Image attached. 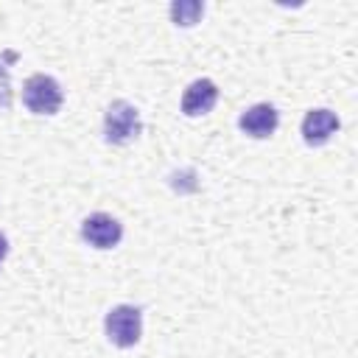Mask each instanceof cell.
Listing matches in <instances>:
<instances>
[{
  "instance_id": "1",
  "label": "cell",
  "mask_w": 358,
  "mask_h": 358,
  "mask_svg": "<svg viewBox=\"0 0 358 358\" xmlns=\"http://www.w3.org/2000/svg\"><path fill=\"white\" fill-rule=\"evenodd\" d=\"M22 103L34 115H56L64 103V92L56 78L36 73L22 84Z\"/></svg>"
},
{
  "instance_id": "2",
  "label": "cell",
  "mask_w": 358,
  "mask_h": 358,
  "mask_svg": "<svg viewBox=\"0 0 358 358\" xmlns=\"http://www.w3.org/2000/svg\"><path fill=\"white\" fill-rule=\"evenodd\" d=\"M143 131L140 112L129 101H112L103 115V137L112 145H126Z\"/></svg>"
},
{
  "instance_id": "3",
  "label": "cell",
  "mask_w": 358,
  "mask_h": 358,
  "mask_svg": "<svg viewBox=\"0 0 358 358\" xmlns=\"http://www.w3.org/2000/svg\"><path fill=\"white\" fill-rule=\"evenodd\" d=\"M103 327H106V338L115 347H120V350L134 347L140 341V333H143V313L134 305H115L106 313Z\"/></svg>"
},
{
  "instance_id": "4",
  "label": "cell",
  "mask_w": 358,
  "mask_h": 358,
  "mask_svg": "<svg viewBox=\"0 0 358 358\" xmlns=\"http://www.w3.org/2000/svg\"><path fill=\"white\" fill-rule=\"evenodd\" d=\"M81 238H84L90 246H95V249H112V246L120 243L123 227H120L117 218H112V215H106V213H92V215H87L84 224H81Z\"/></svg>"
},
{
  "instance_id": "5",
  "label": "cell",
  "mask_w": 358,
  "mask_h": 358,
  "mask_svg": "<svg viewBox=\"0 0 358 358\" xmlns=\"http://www.w3.org/2000/svg\"><path fill=\"white\" fill-rule=\"evenodd\" d=\"M277 123H280V115H277V109L271 103H255L246 112H241V117H238L241 131L249 134V137H255V140L271 137L274 129H277Z\"/></svg>"
},
{
  "instance_id": "6",
  "label": "cell",
  "mask_w": 358,
  "mask_h": 358,
  "mask_svg": "<svg viewBox=\"0 0 358 358\" xmlns=\"http://www.w3.org/2000/svg\"><path fill=\"white\" fill-rule=\"evenodd\" d=\"M218 101V87L210 81V78H196L185 95H182V112L187 117H199V115H207Z\"/></svg>"
},
{
  "instance_id": "7",
  "label": "cell",
  "mask_w": 358,
  "mask_h": 358,
  "mask_svg": "<svg viewBox=\"0 0 358 358\" xmlns=\"http://www.w3.org/2000/svg\"><path fill=\"white\" fill-rule=\"evenodd\" d=\"M338 131V117L330 109H310L302 120V140L308 145H324Z\"/></svg>"
},
{
  "instance_id": "8",
  "label": "cell",
  "mask_w": 358,
  "mask_h": 358,
  "mask_svg": "<svg viewBox=\"0 0 358 358\" xmlns=\"http://www.w3.org/2000/svg\"><path fill=\"white\" fill-rule=\"evenodd\" d=\"M201 14H204V3H199V0H176V3H171V20L176 25H182V28L196 25L201 20Z\"/></svg>"
},
{
  "instance_id": "9",
  "label": "cell",
  "mask_w": 358,
  "mask_h": 358,
  "mask_svg": "<svg viewBox=\"0 0 358 358\" xmlns=\"http://www.w3.org/2000/svg\"><path fill=\"white\" fill-rule=\"evenodd\" d=\"M171 187H173L176 193H196V190H199L196 171H193V168H185V171L171 173Z\"/></svg>"
},
{
  "instance_id": "10",
  "label": "cell",
  "mask_w": 358,
  "mask_h": 358,
  "mask_svg": "<svg viewBox=\"0 0 358 358\" xmlns=\"http://www.w3.org/2000/svg\"><path fill=\"white\" fill-rule=\"evenodd\" d=\"M6 255H8V241H6V235L0 232V260H3Z\"/></svg>"
}]
</instances>
